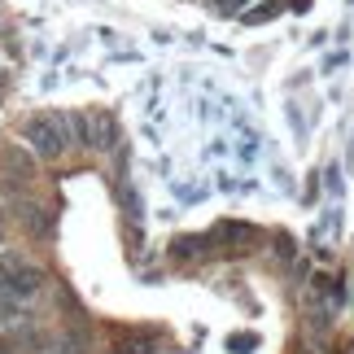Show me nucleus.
Wrapping results in <instances>:
<instances>
[{
    "label": "nucleus",
    "instance_id": "f257e3e1",
    "mask_svg": "<svg viewBox=\"0 0 354 354\" xmlns=\"http://www.w3.org/2000/svg\"><path fill=\"white\" fill-rule=\"evenodd\" d=\"M22 140L31 145L39 158H62L66 145H71V136H66V118H57V114H35V118H26Z\"/></svg>",
    "mask_w": 354,
    "mask_h": 354
},
{
    "label": "nucleus",
    "instance_id": "f03ea898",
    "mask_svg": "<svg viewBox=\"0 0 354 354\" xmlns=\"http://www.w3.org/2000/svg\"><path fill=\"white\" fill-rule=\"evenodd\" d=\"M0 284L13 293V297H35L39 289H44V276H39V267H31L22 254H5L0 258Z\"/></svg>",
    "mask_w": 354,
    "mask_h": 354
},
{
    "label": "nucleus",
    "instance_id": "7ed1b4c3",
    "mask_svg": "<svg viewBox=\"0 0 354 354\" xmlns=\"http://www.w3.org/2000/svg\"><path fill=\"white\" fill-rule=\"evenodd\" d=\"M18 219L26 223V232H35V236H44V232H48V214H44V206H35V201L18 206Z\"/></svg>",
    "mask_w": 354,
    "mask_h": 354
},
{
    "label": "nucleus",
    "instance_id": "20e7f679",
    "mask_svg": "<svg viewBox=\"0 0 354 354\" xmlns=\"http://www.w3.org/2000/svg\"><path fill=\"white\" fill-rule=\"evenodd\" d=\"M92 122H97V136H92V140H88V149L97 145L101 153H105V149H114V140H118V127H114V118H110V114H97Z\"/></svg>",
    "mask_w": 354,
    "mask_h": 354
},
{
    "label": "nucleus",
    "instance_id": "39448f33",
    "mask_svg": "<svg viewBox=\"0 0 354 354\" xmlns=\"http://www.w3.org/2000/svg\"><path fill=\"white\" fill-rule=\"evenodd\" d=\"M5 167H13V180H22V184L35 175V162L26 158L22 149H5Z\"/></svg>",
    "mask_w": 354,
    "mask_h": 354
},
{
    "label": "nucleus",
    "instance_id": "423d86ee",
    "mask_svg": "<svg viewBox=\"0 0 354 354\" xmlns=\"http://www.w3.org/2000/svg\"><path fill=\"white\" fill-rule=\"evenodd\" d=\"M227 346H236V354H245V350L254 346V337H236V342H227Z\"/></svg>",
    "mask_w": 354,
    "mask_h": 354
},
{
    "label": "nucleus",
    "instance_id": "0eeeda50",
    "mask_svg": "<svg viewBox=\"0 0 354 354\" xmlns=\"http://www.w3.org/2000/svg\"><path fill=\"white\" fill-rule=\"evenodd\" d=\"M232 5H241V0H223V9H232Z\"/></svg>",
    "mask_w": 354,
    "mask_h": 354
}]
</instances>
